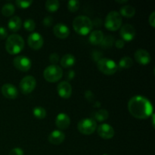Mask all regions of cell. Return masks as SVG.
I'll return each mask as SVG.
<instances>
[{"mask_svg":"<svg viewBox=\"0 0 155 155\" xmlns=\"http://www.w3.org/2000/svg\"><path fill=\"white\" fill-rule=\"evenodd\" d=\"M128 110L131 115L140 120L147 119L153 114L151 101L141 95H136L130 98L128 102Z\"/></svg>","mask_w":155,"mask_h":155,"instance_id":"1","label":"cell"},{"mask_svg":"<svg viewBox=\"0 0 155 155\" xmlns=\"http://www.w3.org/2000/svg\"><path fill=\"white\" fill-rule=\"evenodd\" d=\"M73 27L78 34L85 36L89 34L92 31L93 25H92V21L89 17L85 15H79L76 17L73 21Z\"/></svg>","mask_w":155,"mask_h":155,"instance_id":"2","label":"cell"},{"mask_svg":"<svg viewBox=\"0 0 155 155\" xmlns=\"http://www.w3.org/2000/svg\"><path fill=\"white\" fill-rule=\"evenodd\" d=\"M24 47V39L18 34L10 35L5 42L6 51L10 54H17L21 52Z\"/></svg>","mask_w":155,"mask_h":155,"instance_id":"3","label":"cell"},{"mask_svg":"<svg viewBox=\"0 0 155 155\" xmlns=\"http://www.w3.org/2000/svg\"><path fill=\"white\" fill-rule=\"evenodd\" d=\"M122 21V17L119 12L112 11L106 16L104 27L110 31H116L121 27Z\"/></svg>","mask_w":155,"mask_h":155,"instance_id":"4","label":"cell"},{"mask_svg":"<svg viewBox=\"0 0 155 155\" xmlns=\"http://www.w3.org/2000/svg\"><path fill=\"white\" fill-rule=\"evenodd\" d=\"M43 77L46 81L49 83H55L63 77V71L57 65H49L44 70Z\"/></svg>","mask_w":155,"mask_h":155,"instance_id":"5","label":"cell"},{"mask_svg":"<svg viewBox=\"0 0 155 155\" xmlns=\"http://www.w3.org/2000/svg\"><path fill=\"white\" fill-rule=\"evenodd\" d=\"M98 70L106 75H112L117 71L118 66L114 61L109 58H101L97 62Z\"/></svg>","mask_w":155,"mask_h":155,"instance_id":"6","label":"cell"},{"mask_svg":"<svg viewBox=\"0 0 155 155\" xmlns=\"http://www.w3.org/2000/svg\"><path fill=\"white\" fill-rule=\"evenodd\" d=\"M78 130L83 135H91L97 128L96 121L92 118H85L81 120L77 125Z\"/></svg>","mask_w":155,"mask_h":155,"instance_id":"7","label":"cell"},{"mask_svg":"<svg viewBox=\"0 0 155 155\" xmlns=\"http://www.w3.org/2000/svg\"><path fill=\"white\" fill-rule=\"evenodd\" d=\"M36 79L33 76H26L20 82V89L24 94H30L36 88Z\"/></svg>","mask_w":155,"mask_h":155,"instance_id":"8","label":"cell"},{"mask_svg":"<svg viewBox=\"0 0 155 155\" xmlns=\"http://www.w3.org/2000/svg\"><path fill=\"white\" fill-rule=\"evenodd\" d=\"M14 66L19 71L27 72L31 68L32 61L28 57L24 55H18L14 58Z\"/></svg>","mask_w":155,"mask_h":155,"instance_id":"9","label":"cell"},{"mask_svg":"<svg viewBox=\"0 0 155 155\" xmlns=\"http://www.w3.org/2000/svg\"><path fill=\"white\" fill-rule=\"evenodd\" d=\"M120 34L124 42L125 41L130 42L133 40L136 36V30L133 25L130 24H126L121 27Z\"/></svg>","mask_w":155,"mask_h":155,"instance_id":"10","label":"cell"},{"mask_svg":"<svg viewBox=\"0 0 155 155\" xmlns=\"http://www.w3.org/2000/svg\"><path fill=\"white\" fill-rule=\"evenodd\" d=\"M28 45L32 49L39 50L43 45V38L42 35L39 33H33L28 36L27 39Z\"/></svg>","mask_w":155,"mask_h":155,"instance_id":"11","label":"cell"},{"mask_svg":"<svg viewBox=\"0 0 155 155\" xmlns=\"http://www.w3.org/2000/svg\"><path fill=\"white\" fill-rule=\"evenodd\" d=\"M58 94L62 98H69L72 95V87L68 81H62L57 86Z\"/></svg>","mask_w":155,"mask_h":155,"instance_id":"12","label":"cell"},{"mask_svg":"<svg viewBox=\"0 0 155 155\" xmlns=\"http://www.w3.org/2000/svg\"><path fill=\"white\" fill-rule=\"evenodd\" d=\"M97 132L98 136L104 139H110L114 136V130L111 126L107 124H101L98 127Z\"/></svg>","mask_w":155,"mask_h":155,"instance_id":"13","label":"cell"},{"mask_svg":"<svg viewBox=\"0 0 155 155\" xmlns=\"http://www.w3.org/2000/svg\"><path fill=\"white\" fill-rule=\"evenodd\" d=\"M2 93L6 98L9 99H15L18 97V91L14 85L11 83H6L2 86Z\"/></svg>","mask_w":155,"mask_h":155,"instance_id":"14","label":"cell"},{"mask_svg":"<svg viewBox=\"0 0 155 155\" xmlns=\"http://www.w3.org/2000/svg\"><path fill=\"white\" fill-rule=\"evenodd\" d=\"M53 33L59 39H66L70 35V30L67 25L62 23L55 24L53 27Z\"/></svg>","mask_w":155,"mask_h":155,"instance_id":"15","label":"cell"},{"mask_svg":"<svg viewBox=\"0 0 155 155\" xmlns=\"http://www.w3.org/2000/svg\"><path fill=\"white\" fill-rule=\"evenodd\" d=\"M135 59L139 64L146 65L151 61V55L149 52L145 49H139L135 52Z\"/></svg>","mask_w":155,"mask_h":155,"instance_id":"16","label":"cell"},{"mask_svg":"<svg viewBox=\"0 0 155 155\" xmlns=\"http://www.w3.org/2000/svg\"><path fill=\"white\" fill-rule=\"evenodd\" d=\"M55 124L58 128L60 130H66L71 124V118L67 114L61 113L58 114L57 117H56Z\"/></svg>","mask_w":155,"mask_h":155,"instance_id":"17","label":"cell"},{"mask_svg":"<svg viewBox=\"0 0 155 155\" xmlns=\"http://www.w3.org/2000/svg\"><path fill=\"white\" fill-rule=\"evenodd\" d=\"M65 135L63 132L60 130H54L48 136V141L51 144L58 145L61 144L64 141Z\"/></svg>","mask_w":155,"mask_h":155,"instance_id":"18","label":"cell"},{"mask_svg":"<svg viewBox=\"0 0 155 155\" xmlns=\"http://www.w3.org/2000/svg\"><path fill=\"white\" fill-rule=\"evenodd\" d=\"M104 33L101 30H94L90 33L89 37V40L92 45H100L104 39Z\"/></svg>","mask_w":155,"mask_h":155,"instance_id":"19","label":"cell"},{"mask_svg":"<svg viewBox=\"0 0 155 155\" xmlns=\"http://www.w3.org/2000/svg\"><path fill=\"white\" fill-rule=\"evenodd\" d=\"M8 26L11 31L17 32L21 28L22 26V21L18 16H14L8 21Z\"/></svg>","mask_w":155,"mask_h":155,"instance_id":"20","label":"cell"},{"mask_svg":"<svg viewBox=\"0 0 155 155\" xmlns=\"http://www.w3.org/2000/svg\"><path fill=\"white\" fill-rule=\"evenodd\" d=\"M75 62V57L72 54H66L61 60V65L64 68H69L74 66Z\"/></svg>","mask_w":155,"mask_h":155,"instance_id":"21","label":"cell"},{"mask_svg":"<svg viewBox=\"0 0 155 155\" xmlns=\"http://www.w3.org/2000/svg\"><path fill=\"white\" fill-rule=\"evenodd\" d=\"M135 14H136V9L134 8V7L128 5L123 6L120 10V15L128 18L134 16Z\"/></svg>","mask_w":155,"mask_h":155,"instance_id":"22","label":"cell"},{"mask_svg":"<svg viewBox=\"0 0 155 155\" xmlns=\"http://www.w3.org/2000/svg\"><path fill=\"white\" fill-rule=\"evenodd\" d=\"M109 114L104 109H100V110H97L94 114V118H92L93 120H95V121H98V122H102V121L106 120L108 118Z\"/></svg>","mask_w":155,"mask_h":155,"instance_id":"23","label":"cell"},{"mask_svg":"<svg viewBox=\"0 0 155 155\" xmlns=\"http://www.w3.org/2000/svg\"><path fill=\"white\" fill-rule=\"evenodd\" d=\"M60 7V2L58 0H48L45 2V8L48 12H55Z\"/></svg>","mask_w":155,"mask_h":155,"instance_id":"24","label":"cell"},{"mask_svg":"<svg viewBox=\"0 0 155 155\" xmlns=\"http://www.w3.org/2000/svg\"><path fill=\"white\" fill-rule=\"evenodd\" d=\"M133 65V61L131 58L130 57H126L122 58L120 59V61H119V64L117 65L118 67H120V68L123 69H128L130 68Z\"/></svg>","mask_w":155,"mask_h":155,"instance_id":"25","label":"cell"},{"mask_svg":"<svg viewBox=\"0 0 155 155\" xmlns=\"http://www.w3.org/2000/svg\"><path fill=\"white\" fill-rule=\"evenodd\" d=\"M15 10V8L14 5H12V3H7V4L4 5V6L2 8V13L4 16L10 17L14 15Z\"/></svg>","mask_w":155,"mask_h":155,"instance_id":"26","label":"cell"},{"mask_svg":"<svg viewBox=\"0 0 155 155\" xmlns=\"http://www.w3.org/2000/svg\"><path fill=\"white\" fill-rule=\"evenodd\" d=\"M33 116L37 119L42 120L46 117V110L42 107H36L33 110Z\"/></svg>","mask_w":155,"mask_h":155,"instance_id":"27","label":"cell"},{"mask_svg":"<svg viewBox=\"0 0 155 155\" xmlns=\"http://www.w3.org/2000/svg\"><path fill=\"white\" fill-rule=\"evenodd\" d=\"M114 42H115L114 38L112 36H110V35H109V36H107L106 37H104L102 42H101V43L100 44V45H101L103 48H110V47L114 44Z\"/></svg>","mask_w":155,"mask_h":155,"instance_id":"28","label":"cell"},{"mask_svg":"<svg viewBox=\"0 0 155 155\" xmlns=\"http://www.w3.org/2000/svg\"><path fill=\"white\" fill-rule=\"evenodd\" d=\"M80 2L77 1V0H71L68 2V10L71 12H76L77 11L79 10L80 8Z\"/></svg>","mask_w":155,"mask_h":155,"instance_id":"29","label":"cell"},{"mask_svg":"<svg viewBox=\"0 0 155 155\" xmlns=\"http://www.w3.org/2000/svg\"><path fill=\"white\" fill-rule=\"evenodd\" d=\"M24 27L27 31L32 32L36 28V24L32 19H27L24 23Z\"/></svg>","mask_w":155,"mask_h":155,"instance_id":"30","label":"cell"},{"mask_svg":"<svg viewBox=\"0 0 155 155\" xmlns=\"http://www.w3.org/2000/svg\"><path fill=\"white\" fill-rule=\"evenodd\" d=\"M33 3V1L28 0V1H22V0H17L15 2V4L20 8H27L30 7Z\"/></svg>","mask_w":155,"mask_h":155,"instance_id":"31","label":"cell"},{"mask_svg":"<svg viewBox=\"0 0 155 155\" xmlns=\"http://www.w3.org/2000/svg\"><path fill=\"white\" fill-rule=\"evenodd\" d=\"M53 22H54V20H53L52 17L51 16L45 17L42 21V23H43L45 27H51L53 24Z\"/></svg>","mask_w":155,"mask_h":155,"instance_id":"32","label":"cell"},{"mask_svg":"<svg viewBox=\"0 0 155 155\" xmlns=\"http://www.w3.org/2000/svg\"><path fill=\"white\" fill-rule=\"evenodd\" d=\"M49 61L52 65H55L59 61V55L57 53H52L49 56Z\"/></svg>","mask_w":155,"mask_h":155,"instance_id":"33","label":"cell"},{"mask_svg":"<svg viewBox=\"0 0 155 155\" xmlns=\"http://www.w3.org/2000/svg\"><path fill=\"white\" fill-rule=\"evenodd\" d=\"M8 155H24V151L20 148H15L9 152Z\"/></svg>","mask_w":155,"mask_h":155,"instance_id":"34","label":"cell"},{"mask_svg":"<svg viewBox=\"0 0 155 155\" xmlns=\"http://www.w3.org/2000/svg\"><path fill=\"white\" fill-rule=\"evenodd\" d=\"M8 36V31L5 27H0V39H4Z\"/></svg>","mask_w":155,"mask_h":155,"instance_id":"35","label":"cell"},{"mask_svg":"<svg viewBox=\"0 0 155 155\" xmlns=\"http://www.w3.org/2000/svg\"><path fill=\"white\" fill-rule=\"evenodd\" d=\"M101 53L100 51H93V54H92V57H93V60L95 61L98 62L100 59H101Z\"/></svg>","mask_w":155,"mask_h":155,"instance_id":"36","label":"cell"},{"mask_svg":"<svg viewBox=\"0 0 155 155\" xmlns=\"http://www.w3.org/2000/svg\"><path fill=\"white\" fill-rule=\"evenodd\" d=\"M148 21H149V24L151 27H155V12H153L150 15Z\"/></svg>","mask_w":155,"mask_h":155,"instance_id":"37","label":"cell"},{"mask_svg":"<svg viewBox=\"0 0 155 155\" xmlns=\"http://www.w3.org/2000/svg\"><path fill=\"white\" fill-rule=\"evenodd\" d=\"M115 44V46L117 47V48H123L124 47V45H125V42H124L123 39H118V40H117L116 42H114Z\"/></svg>","mask_w":155,"mask_h":155,"instance_id":"38","label":"cell"},{"mask_svg":"<svg viewBox=\"0 0 155 155\" xmlns=\"http://www.w3.org/2000/svg\"><path fill=\"white\" fill-rule=\"evenodd\" d=\"M85 97H86V98H87L89 101H92V100L94 99V95L90 90L86 91V93H85Z\"/></svg>","mask_w":155,"mask_h":155,"instance_id":"39","label":"cell"},{"mask_svg":"<svg viewBox=\"0 0 155 155\" xmlns=\"http://www.w3.org/2000/svg\"><path fill=\"white\" fill-rule=\"evenodd\" d=\"M66 77L68 80H72L74 78V77H75V72H74V71L71 70V71H68V72L67 73Z\"/></svg>","mask_w":155,"mask_h":155,"instance_id":"40","label":"cell"},{"mask_svg":"<svg viewBox=\"0 0 155 155\" xmlns=\"http://www.w3.org/2000/svg\"><path fill=\"white\" fill-rule=\"evenodd\" d=\"M92 25L95 26V27H101L102 25V21L99 18H95L92 22Z\"/></svg>","mask_w":155,"mask_h":155,"instance_id":"41","label":"cell"},{"mask_svg":"<svg viewBox=\"0 0 155 155\" xmlns=\"http://www.w3.org/2000/svg\"><path fill=\"white\" fill-rule=\"evenodd\" d=\"M117 3H120V4H122V3H126V2H128V1H127V0H122V1H120V0H119V1H117Z\"/></svg>","mask_w":155,"mask_h":155,"instance_id":"42","label":"cell"},{"mask_svg":"<svg viewBox=\"0 0 155 155\" xmlns=\"http://www.w3.org/2000/svg\"><path fill=\"white\" fill-rule=\"evenodd\" d=\"M103 155H108V154H103Z\"/></svg>","mask_w":155,"mask_h":155,"instance_id":"43","label":"cell"}]
</instances>
